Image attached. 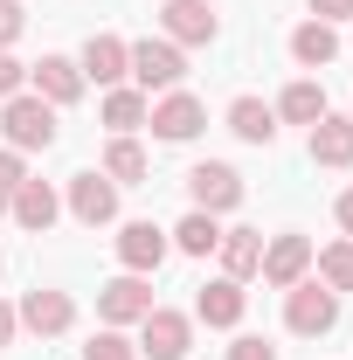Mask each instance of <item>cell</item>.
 Wrapping results in <instances>:
<instances>
[{"label": "cell", "instance_id": "5b68a950", "mask_svg": "<svg viewBox=\"0 0 353 360\" xmlns=\"http://www.w3.org/2000/svg\"><path fill=\"white\" fill-rule=\"evenodd\" d=\"M146 125H153V139H167V146H187V139L208 125V111H201V97H187V90H167V97L146 111Z\"/></svg>", "mask_w": 353, "mask_h": 360}, {"label": "cell", "instance_id": "8fae6325", "mask_svg": "<svg viewBox=\"0 0 353 360\" xmlns=\"http://www.w3.org/2000/svg\"><path fill=\"white\" fill-rule=\"evenodd\" d=\"M257 270H264V284L291 291V284L312 270V243H305V236H270V243H264V264H257Z\"/></svg>", "mask_w": 353, "mask_h": 360}, {"label": "cell", "instance_id": "2e32d148", "mask_svg": "<svg viewBox=\"0 0 353 360\" xmlns=\"http://www.w3.org/2000/svg\"><path fill=\"white\" fill-rule=\"evenodd\" d=\"M7 215H14L21 229H35V236H42V229L63 215V201H56V187H49V180H21V194H14V208H7Z\"/></svg>", "mask_w": 353, "mask_h": 360}, {"label": "cell", "instance_id": "ba28073f", "mask_svg": "<svg viewBox=\"0 0 353 360\" xmlns=\"http://www.w3.org/2000/svg\"><path fill=\"white\" fill-rule=\"evenodd\" d=\"M21 326H28V333H42V340H56V333H70V326H77V305H70V291H49V284H35V291H28V298H21Z\"/></svg>", "mask_w": 353, "mask_h": 360}, {"label": "cell", "instance_id": "3957f363", "mask_svg": "<svg viewBox=\"0 0 353 360\" xmlns=\"http://www.w3.org/2000/svg\"><path fill=\"white\" fill-rule=\"evenodd\" d=\"M284 326L291 333H305V340H319V333H333L340 326V291H326V284H291V298H284Z\"/></svg>", "mask_w": 353, "mask_h": 360}, {"label": "cell", "instance_id": "52a82bcc", "mask_svg": "<svg viewBox=\"0 0 353 360\" xmlns=\"http://www.w3.org/2000/svg\"><path fill=\"white\" fill-rule=\"evenodd\" d=\"M167 42L174 49H201V42H215L222 35V21H215V7L208 0H167Z\"/></svg>", "mask_w": 353, "mask_h": 360}, {"label": "cell", "instance_id": "484cf974", "mask_svg": "<svg viewBox=\"0 0 353 360\" xmlns=\"http://www.w3.org/2000/svg\"><path fill=\"white\" fill-rule=\"evenodd\" d=\"M84 360H139V347L125 340V333H118V326H104V333H97V340L84 347Z\"/></svg>", "mask_w": 353, "mask_h": 360}, {"label": "cell", "instance_id": "ac0fdd59", "mask_svg": "<svg viewBox=\"0 0 353 360\" xmlns=\"http://www.w3.org/2000/svg\"><path fill=\"white\" fill-rule=\"evenodd\" d=\"M222 270H229V277H236V284H243V277H257V264H264V236H257V229H222Z\"/></svg>", "mask_w": 353, "mask_h": 360}, {"label": "cell", "instance_id": "5bb4252c", "mask_svg": "<svg viewBox=\"0 0 353 360\" xmlns=\"http://www.w3.org/2000/svg\"><path fill=\"white\" fill-rule=\"evenodd\" d=\"M28 77H35V97H42V104H77V97H84V70H77L70 56H42Z\"/></svg>", "mask_w": 353, "mask_h": 360}, {"label": "cell", "instance_id": "4fadbf2b", "mask_svg": "<svg viewBox=\"0 0 353 360\" xmlns=\"http://www.w3.org/2000/svg\"><path fill=\"white\" fill-rule=\"evenodd\" d=\"M125 49H132V42H118V35H90V42H84V56H77L84 84L118 90V84H125Z\"/></svg>", "mask_w": 353, "mask_h": 360}, {"label": "cell", "instance_id": "83f0119b", "mask_svg": "<svg viewBox=\"0 0 353 360\" xmlns=\"http://www.w3.org/2000/svg\"><path fill=\"white\" fill-rule=\"evenodd\" d=\"M21 28H28V14H21V0H0V49L14 42Z\"/></svg>", "mask_w": 353, "mask_h": 360}, {"label": "cell", "instance_id": "9a60e30c", "mask_svg": "<svg viewBox=\"0 0 353 360\" xmlns=\"http://www.w3.org/2000/svg\"><path fill=\"white\" fill-rule=\"evenodd\" d=\"M305 146H312V167H353V118H333L326 111Z\"/></svg>", "mask_w": 353, "mask_h": 360}, {"label": "cell", "instance_id": "f1b7e54d", "mask_svg": "<svg viewBox=\"0 0 353 360\" xmlns=\"http://www.w3.org/2000/svg\"><path fill=\"white\" fill-rule=\"evenodd\" d=\"M21 77H28V70H21V63H14V56H7V49H0V104H7V97H14V90H21Z\"/></svg>", "mask_w": 353, "mask_h": 360}, {"label": "cell", "instance_id": "4dcf8cb0", "mask_svg": "<svg viewBox=\"0 0 353 360\" xmlns=\"http://www.w3.org/2000/svg\"><path fill=\"white\" fill-rule=\"evenodd\" d=\"M312 14H319V21H347L353 0H312Z\"/></svg>", "mask_w": 353, "mask_h": 360}, {"label": "cell", "instance_id": "7a4b0ae2", "mask_svg": "<svg viewBox=\"0 0 353 360\" xmlns=\"http://www.w3.org/2000/svg\"><path fill=\"white\" fill-rule=\"evenodd\" d=\"M125 77H132L146 97H153V90H174L180 77H187V56H180L167 35H160V42L146 35V42H132V49H125Z\"/></svg>", "mask_w": 353, "mask_h": 360}, {"label": "cell", "instance_id": "7c38bea8", "mask_svg": "<svg viewBox=\"0 0 353 360\" xmlns=\"http://www.w3.org/2000/svg\"><path fill=\"white\" fill-rule=\"evenodd\" d=\"M118 264L132 270V277L160 270V264H167V229H153V222H125V229H118Z\"/></svg>", "mask_w": 353, "mask_h": 360}, {"label": "cell", "instance_id": "d6a6232c", "mask_svg": "<svg viewBox=\"0 0 353 360\" xmlns=\"http://www.w3.org/2000/svg\"><path fill=\"white\" fill-rule=\"evenodd\" d=\"M340 229L353 236V194H340Z\"/></svg>", "mask_w": 353, "mask_h": 360}, {"label": "cell", "instance_id": "8992f818", "mask_svg": "<svg viewBox=\"0 0 353 360\" xmlns=\"http://www.w3.org/2000/svg\"><path fill=\"white\" fill-rule=\"evenodd\" d=\"M187 194H194V208H201V215H222V208H236V201H243V174H236V167H222V160H201V167L187 174Z\"/></svg>", "mask_w": 353, "mask_h": 360}, {"label": "cell", "instance_id": "44dd1931", "mask_svg": "<svg viewBox=\"0 0 353 360\" xmlns=\"http://www.w3.org/2000/svg\"><path fill=\"white\" fill-rule=\"evenodd\" d=\"M146 111H153V97H146V90H111V97H104V125H111V132L118 139H132L139 125H146Z\"/></svg>", "mask_w": 353, "mask_h": 360}, {"label": "cell", "instance_id": "d6986e66", "mask_svg": "<svg viewBox=\"0 0 353 360\" xmlns=\"http://www.w3.org/2000/svg\"><path fill=\"white\" fill-rule=\"evenodd\" d=\"M229 132L250 139V146H270V139H277V111H270L264 97H236V104H229Z\"/></svg>", "mask_w": 353, "mask_h": 360}, {"label": "cell", "instance_id": "e0dca14e", "mask_svg": "<svg viewBox=\"0 0 353 360\" xmlns=\"http://www.w3.org/2000/svg\"><path fill=\"white\" fill-rule=\"evenodd\" d=\"M194 319H208V326H243V284H236V277H215V284H201V298H194Z\"/></svg>", "mask_w": 353, "mask_h": 360}, {"label": "cell", "instance_id": "cb8c5ba5", "mask_svg": "<svg viewBox=\"0 0 353 360\" xmlns=\"http://www.w3.org/2000/svg\"><path fill=\"white\" fill-rule=\"evenodd\" d=\"M215 243H222V222H215V215H201V208L174 229V250H187V257H208Z\"/></svg>", "mask_w": 353, "mask_h": 360}, {"label": "cell", "instance_id": "7402d4cb", "mask_svg": "<svg viewBox=\"0 0 353 360\" xmlns=\"http://www.w3.org/2000/svg\"><path fill=\"white\" fill-rule=\"evenodd\" d=\"M104 180H111V187L146 180V153H139V139H111V146H104Z\"/></svg>", "mask_w": 353, "mask_h": 360}, {"label": "cell", "instance_id": "4316f807", "mask_svg": "<svg viewBox=\"0 0 353 360\" xmlns=\"http://www.w3.org/2000/svg\"><path fill=\"white\" fill-rule=\"evenodd\" d=\"M21 180H28V167H21V153H0V215L14 208V194H21Z\"/></svg>", "mask_w": 353, "mask_h": 360}, {"label": "cell", "instance_id": "d4e9b609", "mask_svg": "<svg viewBox=\"0 0 353 360\" xmlns=\"http://www.w3.org/2000/svg\"><path fill=\"white\" fill-rule=\"evenodd\" d=\"M319 284H326V291H353V236L319 250Z\"/></svg>", "mask_w": 353, "mask_h": 360}, {"label": "cell", "instance_id": "f546056e", "mask_svg": "<svg viewBox=\"0 0 353 360\" xmlns=\"http://www.w3.org/2000/svg\"><path fill=\"white\" fill-rule=\"evenodd\" d=\"M229 360H277V347H270V340H236Z\"/></svg>", "mask_w": 353, "mask_h": 360}, {"label": "cell", "instance_id": "ffe728a7", "mask_svg": "<svg viewBox=\"0 0 353 360\" xmlns=\"http://www.w3.org/2000/svg\"><path fill=\"white\" fill-rule=\"evenodd\" d=\"M291 56H298L305 70H326V63L340 56V35H333V21H298V28H291Z\"/></svg>", "mask_w": 353, "mask_h": 360}, {"label": "cell", "instance_id": "1f68e13d", "mask_svg": "<svg viewBox=\"0 0 353 360\" xmlns=\"http://www.w3.org/2000/svg\"><path fill=\"white\" fill-rule=\"evenodd\" d=\"M14 333H21V319H14V305H0V347H7Z\"/></svg>", "mask_w": 353, "mask_h": 360}, {"label": "cell", "instance_id": "30bf717a", "mask_svg": "<svg viewBox=\"0 0 353 360\" xmlns=\"http://www.w3.org/2000/svg\"><path fill=\"white\" fill-rule=\"evenodd\" d=\"M70 215L84 229H104V222H118V187L104 174H77L70 180Z\"/></svg>", "mask_w": 353, "mask_h": 360}, {"label": "cell", "instance_id": "6da1fadb", "mask_svg": "<svg viewBox=\"0 0 353 360\" xmlns=\"http://www.w3.org/2000/svg\"><path fill=\"white\" fill-rule=\"evenodd\" d=\"M0 132H7V153H49V146H56V104L14 90V97L0 104Z\"/></svg>", "mask_w": 353, "mask_h": 360}, {"label": "cell", "instance_id": "603a6c76", "mask_svg": "<svg viewBox=\"0 0 353 360\" xmlns=\"http://www.w3.org/2000/svg\"><path fill=\"white\" fill-rule=\"evenodd\" d=\"M277 118H291V125H319V118H326V90H319V84H291L284 97H277Z\"/></svg>", "mask_w": 353, "mask_h": 360}, {"label": "cell", "instance_id": "277c9868", "mask_svg": "<svg viewBox=\"0 0 353 360\" xmlns=\"http://www.w3.org/2000/svg\"><path fill=\"white\" fill-rule=\"evenodd\" d=\"M187 347H194V319L187 312L153 305V312L139 319V354L146 360H187Z\"/></svg>", "mask_w": 353, "mask_h": 360}, {"label": "cell", "instance_id": "9c48e42d", "mask_svg": "<svg viewBox=\"0 0 353 360\" xmlns=\"http://www.w3.org/2000/svg\"><path fill=\"white\" fill-rule=\"evenodd\" d=\"M97 312H104V326H139V319L153 312V291H146V277H111L104 291H97Z\"/></svg>", "mask_w": 353, "mask_h": 360}]
</instances>
